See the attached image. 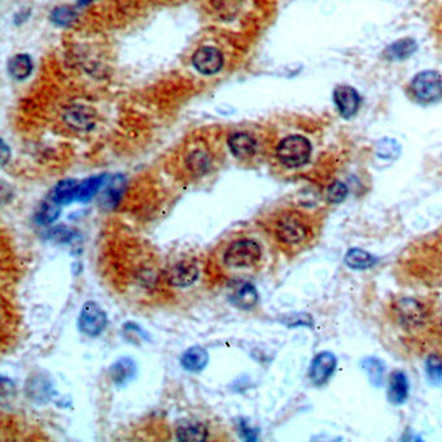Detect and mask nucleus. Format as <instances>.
<instances>
[{
  "label": "nucleus",
  "instance_id": "nucleus-22",
  "mask_svg": "<svg viewBox=\"0 0 442 442\" xmlns=\"http://www.w3.org/2000/svg\"><path fill=\"white\" fill-rule=\"evenodd\" d=\"M107 181H108L107 175H98V177H91L89 179L81 182L77 200L81 202H87L98 193V191L107 183Z\"/></svg>",
  "mask_w": 442,
  "mask_h": 442
},
{
  "label": "nucleus",
  "instance_id": "nucleus-27",
  "mask_svg": "<svg viewBox=\"0 0 442 442\" xmlns=\"http://www.w3.org/2000/svg\"><path fill=\"white\" fill-rule=\"evenodd\" d=\"M125 191V179L124 177L117 175L115 177L112 181L109 182L108 187H107V202L110 204L112 207H115L118 201L121 200V196Z\"/></svg>",
  "mask_w": 442,
  "mask_h": 442
},
{
  "label": "nucleus",
  "instance_id": "nucleus-29",
  "mask_svg": "<svg viewBox=\"0 0 442 442\" xmlns=\"http://www.w3.org/2000/svg\"><path fill=\"white\" fill-rule=\"evenodd\" d=\"M399 145H397L396 140L393 139H384L381 140L378 148H376V154L380 156L381 159H396L398 154H399Z\"/></svg>",
  "mask_w": 442,
  "mask_h": 442
},
{
  "label": "nucleus",
  "instance_id": "nucleus-2",
  "mask_svg": "<svg viewBox=\"0 0 442 442\" xmlns=\"http://www.w3.org/2000/svg\"><path fill=\"white\" fill-rule=\"evenodd\" d=\"M277 156L280 163L287 168H301L311 156V145L304 136L290 135L280 142Z\"/></svg>",
  "mask_w": 442,
  "mask_h": 442
},
{
  "label": "nucleus",
  "instance_id": "nucleus-17",
  "mask_svg": "<svg viewBox=\"0 0 442 442\" xmlns=\"http://www.w3.org/2000/svg\"><path fill=\"white\" fill-rule=\"evenodd\" d=\"M389 401L395 405H401L408 397V381L406 375L401 371H396L392 374L389 380L388 389Z\"/></svg>",
  "mask_w": 442,
  "mask_h": 442
},
{
  "label": "nucleus",
  "instance_id": "nucleus-30",
  "mask_svg": "<svg viewBox=\"0 0 442 442\" xmlns=\"http://www.w3.org/2000/svg\"><path fill=\"white\" fill-rule=\"evenodd\" d=\"M346 196H348V187L341 182H334L327 190V199L334 204L343 202Z\"/></svg>",
  "mask_w": 442,
  "mask_h": 442
},
{
  "label": "nucleus",
  "instance_id": "nucleus-3",
  "mask_svg": "<svg viewBox=\"0 0 442 442\" xmlns=\"http://www.w3.org/2000/svg\"><path fill=\"white\" fill-rule=\"evenodd\" d=\"M278 240L289 246L305 243L310 236V227L307 221L296 213L283 214L275 226Z\"/></svg>",
  "mask_w": 442,
  "mask_h": 442
},
{
  "label": "nucleus",
  "instance_id": "nucleus-31",
  "mask_svg": "<svg viewBox=\"0 0 442 442\" xmlns=\"http://www.w3.org/2000/svg\"><path fill=\"white\" fill-rule=\"evenodd\" d=\"M240 434L243 436V439L248 440V441H256L257 440V432L252 429L249 425H246L245 422L240 423Z\"/></svg>",
  "mask_w": 442,
  "mask_h": 442
},
{
  "label": "nucleus",
  "instance_id": "nucleus-13",
  "mask_svg": "<svg viewBox=\"0 0 442 442\" xmlns=\"http://www.w3.org/2000/svg\"><path fill=\"white\" fill-rule=\"evenodd\" d=\"M136 364L131 358H121L109 369V376L116 385H126L135 378Z\"/></svg>",
  "mask_w": 442,
  "mask_h": 442
},
{
  "label": "nucleus",
  "instance_id": "nucleus-5",
  "mask_svg": "<svg viewBox=\"0 0 442 442\" xmlns=\"http://www.w3.org/2000/svg\"><path fill=\"white\" fill-rule=\"evenodd\" d=\"M107 321L108 319L105 311L96 302L89 301L82 307L81 314L78 318V327L82 334L95 337L105 330Z\"/></svg>",
  "mask_w": 442,
  "mask_h": 442
},
{
  "label": "nucleus",
  "instance_id": "nucleus-28",
  "mask_svg": "<svg viewBox=\"0 0 442 442\" xmlns=\"http://www.w3.org/2000/svg\"><path fill=\"white\" fill-rule=\"evenodd\" d=\"M425 369H427V375L432 383L434 384L442 383V361L437 355L428 357Z\"/></svg>",
  "mask_w": 442,
  "mask_h": 442
},
{
  "label": "nucleus",
  "instance_id": "nucleus-4",
  "mask_svg": "<svg viewBox=\"0 0 442 442\" xmlns=\"http://www.w3.org/2000/svg\"><path fill=\"white\" fill-rule=\"evenodd\" d=\"M411 91L415 99L429 104L442 99V75L434 71H425L416 74L411 82Z\"/></svg>",
  "mask_w": 442,
  "mask_h": 442
},
{
  "label": "nucleus",
  "instance_id": "nucleus-26",
  "mask_svg": "<svg viewBox=\"0 0 442 442\" xmlns=\"http://www.w3.org/2000/svg\"><path fill=\"white\" fill-rule=\"evenodd\" d=\"M51 20L57 27H69L77 20V12L71 6H61L52 10Z\"/></svg>",
  "mask_w": 442,
  "mask_h": 442
},
{
  "label": "nucleus",
  "instance_id": "nucleus-1",
  "mask_svg": "<svg viewBox=\"0 0 442 442\" xmlns=\"http://www.w3.org/2000/svg\"><path fill=\"white\" fill-rule=\"evenodd\" d=\"M262 248L253 239H240L226 249L223 262L228 269H249L261 261Z\"/></svg>",
  "mask_w": 442,
  "mask_h": 442
},
{
  "label": "nucleus",
  "instance_id": "nucleus-32",
  "mask_svg": "<svg viewBox=\"0 0 442 442\" xmlns=\"http://www.w3.org/2000/svg\"><path fill=\"white\" fill-rule=\"evenodd\" d=\"M1 152H3V157H1V163L4 165V163H7V160H8L9 156H10V154H8V148H7V145H6V143H4V142L1 143Z\"/></svg>",
  "mask_w": 442,
  "mask_h": 442
},
{
  "label": "nucleus",
  "instance_id": "nucleus-11",
  "mask_svg": "<svg viewBox=\"0 0 442 442\" xmlns=\"http://www.w3.org/2000/svg\"><path fill=\"white\" fill-rule=\"evenodd\" d=\"M64 119L74 130L86 131L95 125V112L84 105H72L64 112Z\"/></svg>",
  "mask_w": 442,
  "mask_h": 442
},
{
  "label": "nucleus",
  "instance_id": "nucleus-10",
  "mask_svg": "<svg viewBox=\"0 0 442 442\" xmlns=\"http://www.w3.org/2000/svg\"><path fill=\"white\" fill-rule=\"evenodd\" d=\"M336 364H337V361L332 353H321L316 355L311 363L309 376L316 385H322L331 378V375L336 370Z\"/></svg>",
  "mask_w": 442,
  "mask_h": 442
},
{
  "label": "nucleus",
  "instance_id": "nucleus-21",
  "mask_svg": "<svg viewBox=\"0 0 442 442\" xmlns=\"http://www.w3.org/2000/svg\"><path fill=\"white\" fill-rule=\"evenodd\" d=\"M60 208H61V204L59 201H56L54 196L51 195V198L45 199L42 202L40 208L38 210V214H36L38 223L45 226L54 223V221L60 216Z\"/></svg>",
  "mask_w": 442,
  "mask_h": 442
},
{
  "label": "nucleus",
  "instance_id": "nucleus-18",
  "mask_svg": "<svg viewBox=\"0 0 442 442\" xmlns=\"http://www.w3.org/2000/svg\"><path fill=\"white\" fill-rule=\"evenodd\" d=\"M258 293L257 289L251 283H243L236 288L231 296V301L235 307L243 310H251L258 302Z\"/></svg>",
  "mask_w": 442,
  "mask_h": 442
},
{
  "label": "nucleus",
  "instance_id": "nucleus-14",
  "mask_svg": "<svg viewBox=\"0 0 442 442\" xmlns=\"http://www.w3.org/2000/svg\"><path fill=\"white\" fill-rule=\"evenodd\" d=\"M208 428L201 422L187 420L177 428V439L179 441L204 442L208 440Z\"/></svg>",
  "mask_w": 442,
  "mask_h": 442
},
{
  "label": "nucleus",
  "instance_id": "nucleus-20",
  "mask_svg": "<svg viewBox=\"0 0 442 442\" xmlns=\"http://www.w3.org/2000/svg\"><path fill=\"white\" fill-rule=\"evenodd\" d=\"M78 189H80V182L75 179H65L59 182L52 192L56 201H59L61 205L71 204L74 200L78 198Z\"/></svg>",
  "mask_w": 442,
  "mask_h": 442
},
{
  "label": "nucleus",
  "instance_id": "nucleus-8",
  "mask_svg": "<svg viewBox=\"0 0 442 442\" xmlns=\"http://www.w3.org/2000/svg\"><path fill=\"white\" fill-rule=\"evenodd\" d=\"M396 314L399 322L407 327H419L425 323V309L413 298L399 300L396 305Z\"/></svg>",
  "mask_w": 442,
  "mask_h": 442
},
{
  "label": "nucleus",
  "instance_id": "nucleus-24",
  "mask_svg": "<svg viewBox=\"0 0 442 442\" xmlns=\"http://www.w3.org/2000/svg\"><path fill=\"white\" fill-rule=\"evenodd\" d=\"M362 367L366 371L371 384L375 387H380L383 383V375H384V366L381 361H379L378 358L370 357V358L363 360Z\"/></svg>",
  "mask_w": 442,
  "mask_h": 442
},
{
  "label": "nucleus",
  "instance_id": "nucleus-7",
  "mask_svg": "<svg viewBox=\"0 0 442 442\" xmlns=\"http://www.w3.org/2000/svg\"><path fill=\"white\" fill-rule=\"evenodd\" d=\"M199 278V267L192 262L182 261L172 265L166 271V281L177 288H186L192 286Z\"/></svg>",
  "mask_w": 442,
  "mask_h": 442
},
{
  "label": "nucleus",
  "instance_id": "nucleus-25",
  "mask_svg": "<svg viewBox=\"0 0 442 442\" xmlns=\"http://www.w3.org/2000/svg\"><path fill=\"white\" fill-rule=\"evenodd\" d=\"M187 165L191 172H193L195 175H202L210 168V157L204 151H195L189 156Z\"/></svg>",
  "mask_w": 442,
  "mask_h": 442
},
{
  "label": "nucleus",
  "instance_id": "nucleus-19",
  "mask_svg": "<svg viewBox=\"0 0 442 442\" xmlns=\"http://www.w3.org/2000/svg\"><path fill=\"white\" fill-rule=\"evenodd\" d=\"M9 75L13 80L22 81L27 80V77L33 72V60L27 54H15L8 64Z\"/></svg>",
  "mask_w": 442,
  "mask_h": 442
},
{
  "label": "nucleus",
  "instance_id": "nucleus-33",
  "mask_svg": "<svg viewBox=\"0 0 442 442\" xmlns=\"http://www.w3.org/2000/svg\"><path fill=\"white\" fill-rule=\"evenodd\" d=\"M94 0H78V6H87V4H90L92 3Z\"/></svg>",
  "mask_w": 442,
  "mask_h": 442
},
{
  "label": "nucleus",
  "instance_id": "nucleus-12",
  "mask_svg": "<svg viewBox=\"0 0 442 442\" xmlns=\"http://www.w3.org/2000/svg\"><path fill=\"white\" fill-rule=\"evenodd\" d=\"M228 147L231 154L239 160H249L257 151V143L254 138L246 133H235L230 136Z\"/></svg>",
  "mask_w": 442,
  "mask_h": 442
},
{
  "label": "nucleus",
  "instance_id": "nucleus-23",
  "mask_svg": "<svg viewBox=\"0 0 442 442\" xmlns=\"http://www.w3.org/2000/svg\"><path fill=\"white\" fill-rule=\"evenodd\" d=\"M345 263L354 270H366L375 265V258L362 249H351L345 256Z\"/></svg>",
  "mask_w": 442,
  "mask_h": 442
},
{
  "label": "nucleus",
  "instance_id": "nucleus-16",
  "mask_svg": "<svg viewBox=\"0 0 442 442\" xmlns=\"http://www.w3.org/2000/svg\"><path fill=\"white\" fill-rule=\"evenodd\" d=\"M416 50L418 43L413 38H402L388 45L384 51V56L390 61H402L415 54Z\"/></svg>",
  "mask_w": 442,
  "mask_h": 442
},
{
  "label": "nucleus",
  "instance_id": "nucleus-6",
  "mask_svg": "<svg viewBox=\"0 0 442 442\" xmlns=\"http://www.w3.org/2000/svg\"><path fill=\"white\" fill-rule=\"evenodd\" d=\"M192 65L202 75H213L222 69L223 54L216 47L204 45L192 56Z\"/></svg>",
  "mask_w": 442,
  "mask_h": 442
},
{
  "label": "nucleus",
  "instance_id": "nucleus-15",
  "mask_svg": "<svg viewBox=\"0 0 442 442\" xmlns=\"http://www.w3.org/2000/svg\"><path fill=\"white\" fill-rule=\"evenodd\" d=\"M209 354L202 346H192L183 353L181 358L182 367L190 372H200L207 367Z\"/></svg>",
  "mask_w": 442,
  "mask_h": 442
},
{
  "label": "nucleus",
  "instance_id": "nucleus-9",
  "mask_svg": "<svg viewBox=\"0 0 442 442\" xmlns=\"http://www.w3.org/2000/svg\"><path fill=\"white\" fill-rule=\"evenodd\" d=\"M334 100L340 115L345 118L353 117L361 104L360 94L352 86H337L334 91Z\"/></svg>",
  "mask_w": 442,
  "mask_h": 442
}]
</instances>
